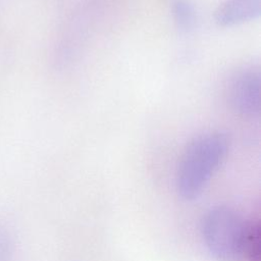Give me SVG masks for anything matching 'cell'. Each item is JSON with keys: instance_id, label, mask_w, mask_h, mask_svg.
Segmentation results:
<instances>
[{"instance_id": "cell-1", "label": "cell", "mask_w": 261, "mask_h": 261, "mask_svg": "<svg viewBox=\"0 0 261 261\" xmlns=\"http://www.w3.org/2000/svg\"><path fill=\"white\" fill-rule=\"evenodd\" d=\"M228 146V137L219 130L203 133L187 145L176 174L177 190L184 199L199 197L223 161Z\"/></svg>"}, {"instance_id": "cell-2", "label": "cell", "mask_w": 261, "mask_h": 261, "mask_svg": "<svg viewBox=\"0 0 261 261\" xmlns=\"http://www.w3.org/2000/svg\"><path fill=\"white\" fill-rule=\"evenodd\" d=\"M250 227L242 216L226 206L210 209L202 222V234L209 252L219 261H236L245 252Z\"/></svg>"}, {"instance_id": "cell-3", "label": "cell", "mask_w": 261, "mask_h": 261, "mask_svg": "<svg viewBox=\"0 0 261 261\" xmlns=\"http://www.w3.org/2000/svg\"><path fill=\"white\" fill-rule=\"evenodd\" d=\"M228 103L242 117H252L260 109V72L255 67L239 71L228 86Z\"/></svg>"}, {"instance_id": "cell-4", "label": "cell", "mask_w": 261, "mask_h": 261, "mask_svg": "<svg viewBox=\"0 0 261 261\" xmlns=\"http://www.w3.org/2000/svg\"><path fill=\"white\" fill-rule=\"evenodd\" d=\"M261 0H225L215 11L214 20L220 27H231L257 18Z\"/></svg>"}, {"instance_id": "cell-5", "label": "cell", "mask_w": 261, "mask_h": 261, "mask_svg": "<svg viewBox=\"0 0 261 261\" xmlns=\"http://www.w3.org/2000/svg\"><path fill=\"white\" fill-rule=\"evenodd\" d=\"M171 15L176 28L182 33L192 31L196 24V9L189 0H173Z\"/></svg>"}, {"instance_id": "cell-6", "label": "cell", "mask_w": 261, "mask_h": 261, "mask_svg": "<svg viewBox=\"0 0 261 261\" xmlns=\"http://www.w3.org/2000/svg\"><path fill=\"white\" fill-rule=\"evenodd\" d=\"M12 241L8 229L0 225V261H11Z\"/></svg>"}]
</instances>
